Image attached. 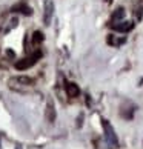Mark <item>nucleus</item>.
<instances>
[{"label": "nucleus", "mask_w": 143, "mask_h": 149, "mask_svg": "<svg viewBox=\"0 0 143 149\" xmlns=\"http://www.w3.org/2000/svg\"><path fill=\"white\" fill-rule=\"evenodd\" d=\"M52 15H54V3H52V0H46L45 8H43V23L46 26L51 23Z\"/></svg>", "instance_id": "obj_4"}, {"label": "nucleus", "mask_w": 143, "mask_h": 149, "mask_svg": "<svg viewBox=\"0 0 143 149\" xmlns=\"http://www.w3.org/2000/svg\"><path fill=\"white\" fill-rule=\"evenodd\" d=\"M102 128H103V132H105V141L109 146V149H117L120 146V143H119V137L115 134L112 125L106 118H102Z\"/></svg>", "instance_id": "obj_1"}, {"label": "nucleus", "mask_w": 143, "mask_h": 149, "mask_svg": "<svg viewBox=\"0 0 143 149\" xmlns=\"http://www.w3.org/2000/svg\"><path fill=\"white\" fill-rule=\"evenodd\" d=\"M14 83H17L20 86H32L36 83V80L28 75H17V77H11L9 79V85H14Z\"/></svg>", "instance_id": "obj_5"}, {"label": "nucleus", "mask_w": 143, "mask_h": 149, "mask_svg": "<svg viewBox=\"0 0 143 149\" xmlns=\"http://www.w3.org/2000/svg\"><path fill=\"white\" fill-rule=\"evenodd\" d=\"M43 34L40 31H36L34 34H32V38H31V42H32V45H40V43L43 42Z\"/></svg>", "instance_id": "obj_11"}, {"label": "nucleus", "mask_w": 143, "mask_h": 149, "mask_svg": "<svg viewBox=\"0 0 143 149\" xmlns=\"http://www.w3.org/2000/svg\"><path fill=\"white\" fill-rule=\"evenodd\" d=\"M40 57H42V52L37 51V52H34V54H32V56H29V57L22 58V60H19V62H15V69H19V71L28 69V68H31V66H34Z\"/></svg>", "instance_id": "obj_2"}, {"label": "nucleus", "mask_w": 143, "mask_h": 149, "mask_svg": "<svg viewBox=\"0 0 143 149\" xmlns=\"http://www.w3.org/2000/svg\"><path fill=\"white\" fill-rule=\"evenodd\" d=\"M106 42L109 43V45H112V46H119V45H123V43L126 42V38L125 37L119 38V37H115L114 34H109L108 38H106Z\"/></svg>", "instance_id": "obj_8"}, {"label": "nucleus", "mask_w": 143, "mask_h": 149, "mask_svg": "<svg viewBox=\"0 0 143 149\" xmlns=\"http://www.w3.org/2000/svg\"><path fill=\"white\" fill-rule=\"evenodd\" d=\"M45 118L48 123H54L57 118V112H56V104H54V100L52 98H48L46 102V108H45Z\"/></svg>", "instance_id": "obj_3"}, {"label": "nucleus", "mask_w": 143, "mask_h": 149, "mask_svg": "<svg viewBox=\"0 0 143 149\" xmlns=\"http://www.w3.org/2000/svg\"><path fill=\"white\" fill-rule=\"evenodd\" d=\"M13 11H14V13H23V14H26V15H29V14H31V8H29V6H26L25 3L15 5V6L13 8Z\"/></svg>", "instance_id": "obj_9"}, {"label": "nucleus", "mask_w": 143, "mask_h": 149, "mask_svg": "<svg viewBox=\"0 0 143 149\" xmlns=\"http://www.w3.org/2000/svg\"><path fill=\"white\" fill-rule=\"evenodd\" d=\"M111 28H114L119 32H129L134 28V23L133 22H119V25H111Z\"/></svg>", "instance_id": "obj_7"}, {"label": "nucleus", "mask_w": 143, "mask_h": 149, "mask_svg": "<svg viewBox=\"0 0 143 149\" xmlns=\"http://www.w3.org/2000/svg\"><path fill=\"white\" fill-rule=\"evenodd\" d=\"M125 17V9L123 8H119V9H115V13L112 14V17H111V25L115 23L117 20H122Z\"/></svg>", "instance_id": "obj_10"}, {"label": "nucleus", "mask_w": 143, "mask_h": 149, "mask_svg": "<svg viewBox=\"0 0 143 149\" xmlns=\"http://www.w3.org/2000/svg\"><path fill=\"white\" fill-rule=\"evenodd\" d=\"M65 91H66L68 97H71V98H77L80 95V88L77 86L74 81H66V83H65Z\"/></svg>", "instance_id": "obj_6"}]
</instances>
